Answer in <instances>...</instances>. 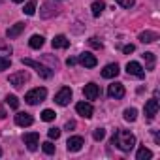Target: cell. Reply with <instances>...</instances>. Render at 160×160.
Here are the masks:
<instances>
[{"mask_svg":"<svg viewBox=\"0 0 160 160\" xmlns=\"http://www.w3.org/2000/svg\"><path fill=\"white\" fill-rule=\"evenodd\" d=\"M111 145H115L122 152H130L136 147V136L128 130H117L115 136L111 138Z\"/></svg>","mask_w":160,"mask_h":160,"instance_id":"cell-1","label":"cell"},{"mask_svg":"<svg viewBox=\"0 0 160 160\" xmlns=\"http://www.w3.org/2000/svg\"><path fill=\"white\" fill-rule=\"evenodd\" d=\"M21 62H23L25 66H30V68H34V70L38 72V75H40V77H43V79H49V77H53V70H51L49 66L42 64V62H36V60H32V58H23Z\"/></svg>","mask_w":160,"mask_h":160,"instance_id":"cell-2","label":"cell"},{"mask_svg":"<svg viewBox=\"0 0 160 160\" xmlns=\"http://www.w3.org/2000/svg\"><path fill=\"white\" fill-rule=\"evenodd\" d=\"M45 96H47V89L38 87V89H32V91H28V92L25 94V102H27V104H30V106H36V104L43 102V100H45Z\"/></svg>","mask_w":160,"mask_h":160,"instance_id":"cell-3","label":"cell"},{"mask_svg":"<svg viewBox=\"0 0 160 160\" xmlns=\"http://www.w3.org/2000/svg\"><path fill=\"white\" fill-rule=\"evenodd\" d=\"M28 72H17V73H12L10 77H8V81H10V85H13L15 89H19V87H23L27 81H28Z\"/></svg>","mask_w":160,"mask_h":160,"instance_id":"cell-4","label":"cell"},{"mask_svg":"<svg viewBox=\"0 0 160 160\" xmlns=\"http://www.w3.org/2000/svg\"><path fill=\"white\" fill-rule=\"evenodd\" d=\"M70 100H72V89H70V87H62V89L55 94V102H57L58 106H68Z\"/></svg>","mask_w":160,"mask_h":160,"instance_id":"cell-5","label":"cell"},{"mask_svg":"<svg viewBox=\"0 0 160 160\" xmlns=\"http://www.w3.org/2000/svg\"><path fill=\"white\" fill-rule=\"evenodd\" d=\"M23 141H25L28 151H36L38 149V141H40V134L38 132H27L23 136Z\"/></svg>","mask_w":160,"mask_h":160,"instance_id":"cell-6","label":"cell"},{"mask_svg":"<svg viewBox=\"0 0 160 160\" xmlns=\"http://www.w3.org/2000/svg\"><path fill=\"white\" fill-rule=\"evenodd\" d=\"M77 62L81 64V66H85V68H94V66L98 64L96 57H94L92 53H89V51H85V53L79 55V57H77Z\"/></svg>","mask_w":160,"mask_h":160,"instance_id":"cell-7","label":"cell"},{"mask_svg":"<svg viewBox=\"0 0 160 160\" xmlns=\"http://www.w3.org/2000/svg\"><path fill=\"white\" fill-rule=\"evenodd\" d=\"M108 96L113 100H121L124 96V85L122 83H111L108 87Z\"/></svg>","mask_w":160,"mask_h":160,"instance_id":"cell-8","label":"cell"},{"mask_svg":"<svg viewBox=\"0 0 160 160\" xmlns=\"http://www.w3.org/2000/svg\"><path fill=\"white\" fill-rule=\"evenodd\" d=\"M83 145H85V141H83V138H81V136H73V138H70V139L66 141V149H68L70 152H77V151H81V149H83Z\"/></svg>","mask_w":160,"mask_h":160,"instance_id":"cell-9","label":"cell"},{"mask_svg":"<svg viewBox=\"0 0 160 160\" xmlns=\"http://www.w3.org/2000/svg\"><path fill=\"white\" fill-rule=\"evenodd\" d=\"M126 72H128V75H134V77H139V79L145 77V70H143V66H141L139 62H134V60L126 64Z\"/></svg>","mask_w":160,"mask_h":160,"instance_id":"cell-10","label":"cell"},{"mask_svg":"<svg viewBox=\"0 0 160 160\" xmlns=\"http://www.w3.org/2000/svg\"><path fill=\"white\" fill-rule=\"evenodd\" d=\"M75 111L81 115V117H85V119H91L92 113H94V109H92V106L89 102H77L75 104Z\"/></svg>","mask_w":160,"mask_h":160,"instance_id":"cell-11","label":"cell"},{"mask_svg":"<svg viewBox=\"0 0 160 160\" xmlns=\"http://www.w3.org/2000/svg\"><path fill=\"white\" fill-rule=\"evenodd\" d=\"M156 113H158V100H156V98L147 100V104H145V117H147L149 121H152Z\"/></svg>","mask_w":160,"mask_h":160,"instance_id":"cell-12","label":"cell"},{"mask_svg":"<svg viewBox=\"0 0 160 160\" xmlns=\"http://www.w3.org/2000/svg\"><path fill=\"white\" fill-rule=\"evenodd\" d=\"M119 72H121L119 64H117V62H111V64H108V66L102 70V77H106V79H113V77L119 75Z\"/></svg>","mask_w":160,"mask_h":160,"instance_id":"cell-13","label":"cell"},{"mask_svg":"<svg viewBox=\"0 0 160 160\" xmlns=\"http://www.w3.org/2000/svg\"><path fill=\"white\" fill-rule=\"evenodd\" d=\"M83 94H85V98H87V100H96V98L100 96V89H98V85H96V83H89V85H85Z\"/></svg>","mask_w":160,"mask_h":160,"instance_id":"cell-14","label":"cell"},{"mask_svg":"<svg viewBox=\"0 0 160 160\" xmlns=\"http://www.w3.org/2000/svg\"><path fill=\"white\" fill-rule=\"evenodd\" d=\"M32 122H34V119H32L30 113H23V111H21V113L15 115V124H17V126H30Z\"/></svg>","mask_w":160,"mask_h":160,"instance_id":"cell-15","label":"cell"},{"mask_svg":"<svg viewBox=\"0 0 160 160\" xmlns=\"http://www.w3.org/2000/svg\"><path fill=\"white\" fill-rule=\"evenodd\" d=\"M25 27H27V23H15L13 27H10V28L6 30V36H8L10 40H13V38H17V36L25 30Z\"/></svg>","mask_w":160,"mask_h":160,"instance_id":"cell-16","label":"cell"},{"mask_svg":"<svg viewBox=\"0 0 160 160\" xmlns=\"http://www.w3.org/2000/svg\"><path fill=\"white\" fill-rule=\"evenodd\" d=\"M58 13V10H57V6H53V4H43L42 6V12H40V15L43 17V19H49V17H53V15H57Z\"/></svg>","mask_w":160,"mask_h":160,"instance_id":"cell-17","label":"cell"},{"mask_svg":"<svg viewBox=\"0 0 160 160\" xmlns=\"http://www.w3.org/2000/svg\"><path fill=\"white\" fill-rule=\"evenodd\" d=\"M68 45H70V40H68L66 36L58 34V36L53 38V47H55V49H66Z\"/></svg>","mask_w":160,"mask_h":160,"instance_id":"cell-18","label":"cell"},{"mask_svg":"<svg viewBox=\"0 0 160 160\" xmlns=\"http://www.w3.org/2000/svg\"><path fill=\"white\" fill-rule=\"evenodd\" d=\"M156 40H158V34L152 32V30H145V32L139 34V42H143V43H152Z\"/></svg>","mask_w":160,"mask_h":160,"instance_id":"cell-19","label":"cell"},{"mask_svg":"<svg viewBox=\"0 0 160 160\" xmlns=\"http://www.w3.org/2000/svg\"><path fill=\"white\" fill-rule=\"evenodd\" d=\"M91 10H92V15L94 17H100L102 12L106 10V2H104V0H94L92 6H91Z\"/></svg>","mask_w":160,"mask_h":160,"instance_id":"cell-20","label":"cell"},{"mask_svg":"<svg viewBox=\"0 0 160 160\" xmlns=\"http://www.w3.org/2000/svg\"><path fill=\"white\" fill-rule=\"evenodd\" d=\"M43 43H45V38H43V36H40V34H34V36L28 40V45H30L32 49H40Z\"/></svg>","mask_w":160,"mask_h":160,"instance_id":"cell-21","label":"cell"},{"mask_svg":"<svg viewBox=\"0 0 160 160\" xmlns=\"http://www.w3.org/2000/svg\"><path fill=\"white\" fill-rule=\"evenodd\" d=\"M136 158H138V160H149V158H152V152H151V149H147V147H139Z\"/></svg>","mask_w":160,"mask_h":160,"instance_id":"cell-22","label":"cell"},{"mask_svg":"<svg viewBox=\"0 0 160 160\" xmlns=\"http://www.w3.org/2000/svg\"><path fill=\"white\" fill-rule=\"evenodd\" d=\"M136 119H138V109H136V108H128V109H124V121L134 122Z\"/></svg>","mask_w":160,"mask_h":160,"instance_id":"cell-23","label":"cell"},{"mask_svg":"<svg viewBox=\"0 0 160 160\" xmlns=\"http://www.w3.org/2000/svg\"><path fill=\"white\" fill-rule=\"evenodd\" d=\"M23 13L25 15H34L36 13V0H28L27 6L23 8Z\"/></svg>","mask_w":160,"mask_h":160,"instance_id":"cell-24","label":"cell"},{"mask_svg":"<svg viewBox=\"0 0 160 160\" xmlns=\"http://www.w3.org/2000/svg\"><path fill=\"white\" fill-rule=\"evenodd\" d=\"M6 104H8L12 109H17V108H19V98H17L15 94H8V96H6Z\"/></svg>","mask_w":160,"mask_h":160,"instance_id":"cell-25","label":"cell"},{"mask_svg":"<svg viewBox=\"0 0 160 160\" xmlns=\"http://www.w3.org/2000/svg\"><path fill=\"white\" fill-rule=\"evenodd\" d=\"M55 117H57V113H55L53 109H43V111H42V121H45V122L55 121Z\"/></svg>","mask_w":160,"mask_h":160,"instance_id":"cell-26","label":"cell"},{"mask_svg":"<svg viewBox=\"0 0 160 160\" xmlns=\"http://www.w3.org/2000/svg\"><path fill=\"white\" fill-rule=\"evenodd\" d=\"M8 55H12V45L0 40V57H8Z\"/></svg>","mask_w":160,"mask_h":160,"instance_id":"cell-27","label":"cell"},{"mask_svg":"<svg viewBox=\"0 0 160 160\" xmlns=\"http://www.w3.org/2000/svg\"><path fill=\"white\" fill-rule=\"evenodd\" d=\"M143 58L147 60V70H152L154 68V55L147 51V53H143Z\"/></svg>","mask_w":160,"mask_h":160,"instance_id":"cell-28","label":"cell"},{"mask_svg":"<svg viewBox=\"0 0 160 160\" xmlns=\"http://www.w3.org/2000/svg\"><path fill=\"white\" fill-rule=\"evenodd\" d=\"M42 149H43V152H45V154H53V152H55V145H53L51 141L42 143Z\"/></svg>","mask_w":160,"mask_h":160,"instance_id":"cell-29","label":"cell"},{"mask_svg":"<svg viewBox=\"0 0 160 160\" xmlns=\"http://www.w3.org/2000/svg\"><path fill=\"white\" fill-rule=\"evenodd\" d=\"M10 64H12V60H10L8 57H0V72L8 70V68H10Z\"/></svg>","mask_w":160,"mask_h":160,"instance_id":"cell-30","label":"cell"},{"mask_svg":"<svg viewBox=\"0 0 160 160\" xmlns=\"http://www.w3.org/2000/svg\"><path fill=\"white\" fill-rule=\"evenodd\" d=\"M92 138H94L96 141H102V139L106 138V130H104V128H96L94 134H92Z\"/></svg>","mask_w":160,"mask_h":160,"instance_id":"cell-31","label":"cell"},{"mask_svg":"<svg viewBox=\"0 0 160 160\" xmlns=\"http://www.w3.org/2000/svg\"><path fill=\"white\" fill-rule=\"evenodd\" d=\"M49 139H58L60 138V128H49Z\"/></svg>","mask_w":160,"mask_h":160,"instance_id":"cell-32","label":"cell"},{"mask_svg":"<svg viewBox=\"0 0 160 160\" xmlns=\"http://www.w3.org/2000/svg\"><path fill=\"white\" fill-rule=\"evenodd\" d=\"M115 2H117L119 6H122V8H132V6L136 4V0H115Z\"/></svg>","mask_w":160,"mask_h":160,"instance_id":"cell-33","label":"cell"},{"mask_svg":"<svg viewBox=\"0 0 160 160\" xmlns=\"http://www.w3.org/2000/svg\"><path fill=\"white\" fill-rule=\"evenodd\" d=\"M89 43H91L94 49H102V47H104V43H102L98 38H91V40H89Z\"/></svg>","mask_w":160,"mask_h":160,"instance_id":"cell-34","label":"cell"},{"mask_svg":"<svg viewBox=\"0 0 160 160\" xmlns=\"http://www.w3.org/2000/svg\"><path fill=\"white\" fill-rule=\"evenodd\" d=\"M134 49H136V47H134L132 43H128V45L122 47V53H124V55H130V53H134Z\"/></svg>","mask_w":160,"mask_h":160,"instance_id":"cell-35","label":"cell"},{"mask_svg":"<svg viewBox=\"0 0 160 160\" xmlns=\"http://www.w3.org/2000/svg\"><path fill=\"white\" fill-rule=\"evenodd\" d=\"M66 64H68V66H73V64H77V58H73V57H70V58L66 60Z\"/></svg>","mask_w":160,"mask_h":160,"instance_id":"cell-36","label":"cell"},{"mask_svg":"<svg viewBox=\"0 0 160 160\" xmlns=\"http://www.w3.org/2000/svg\"><path fill=\"white\" fill-rule=\"evenodd\" d=\"M66 128H68V130L75 128V122H73V121H68V122H66Z\"/></svg>","mask_w":160,"mask_h":160,"instance_id":"cell-37","label":"cell"},{"mask_svg":"<svg viewBox=\"0 0 160 160\" xmlns=\"http://www.w3.org/2000/svg\"><path fill=\"white\" fill-rule=\"evenodd\" d=\"M4 117H6V111H4V109H0V119H4Z\"/></svg>","mask_w":160,"mask_h":160,"instance_id":"cell-38","label":"cell"},{"mask_svg":"<svg viewBox=\"0 0 160 160\" xmlns=\"http://www.w3.org/2000/svg\"><path fill=\"white\" fill-rule=\"evenodd\" d=\"M12 2H15V4H21V2H25V0H12Z\"/></svg>","mask_w":160,"mask_h":160,"instance_id":"cell-39","label":"cell"},{"mask_svg":"<svg viewBox=\"0 0 160 160\" xmlns=\"http://www.w3.org/2000/svg\"><path fill=\"white\" fill-rule=\"evenodd\" d=\"M0 156H2V149H0Z\"/></svg>","mask_w":160,"mask_h":160,"instance_id":"cell-40","label":"cell"}]
</instances>
